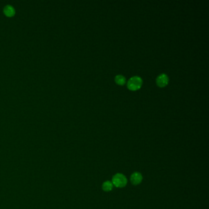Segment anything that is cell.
<instances>
[{
  "instance_id": "1",
  "label": "cell",
  "mask_w": 209,
  "mask_h": 209,
  "mask_svg": "<svg viewBox=\"0 0 209 209\" xmlns=\"http://www.w3.org/2000/svg\"><path fill=\"white\" fill-rule=\"evenodd\" d=\"M142 85V78L138 76H134L131 78L128 82L127 87L131 91H136L141 88Z\"/></svg>"
},
{
  "instance_id": "2",
  "label": "cell",
  "mask_w": 209,
  "mask_h": 209,
  "mask_svg": "<svg viewBox=\"0 0 209 209\" xmlns=\"http://www.w3.org/2000/svg\"><path fill=\"white\" fill-rule=\"evenodd\" d=\"M112 183L117 188H123L127 184V179L122 174H116L112 177Z\"/></svg>"
},
{
  "instance_id": "3",
  "label": "cell",
  "mask_w": 209,
  "mask_h": 209,
  "mask_svg": "<svg viewBox=\"0 0 209 209\" xmlns=\"http://www.w3.org/2000/svg\"><path fill=\"white\" fill-rule=\"evenodd\" d=\"M169 82V78L165 74H162L159 75L157 78V85L159 87H166Z\"/></svg>"
},
{
  "instance_id": "4",
  "label": "cell",
  "mask_w": 209,
  "mask_h": 209,
  "mask_svg": "<svg viewBox=\"0 0 209 209\" xmlns=\"http://www.w3.org/2000/svg\"><path fill=\"white\" fill-rule=\"evenodd\" d=\"M143 179V177L142 174L138 172H134L131 175L130 180L132 185H137L142 182Z\"/></svg>"
},
{
  "instance_id": "5",
  "label": "cell",
  "mask_w": 209,
  "mask_h": 209,
  "mask_svg": "<svg viewBox=\"0 0 209 209\" xmlns=\"http://www.w3.org/2000/svg\"><path fill=\"white\" fill-rule=\"evenodd\" d=\"M15 9L11 5H7L4 8V13L8 17H12L15 14Z\"/></svg>"
},
{
  "instance_id": "6",
  "label": "cell",
  "mask_w": 209,
  "mask_h": 209,
  "mask_svg": "<svg viewBox=\"0 0 209 209\" xmlns=\"http://www.w3.org/2000/svg\"><path fill=\"white\" fill-rule=\"evenodd\" d=\"M113 186L114 185H113V184L112 183V182H110V181H105L103 184L102 188H103V191H106V192H109V191H110L112 190Z\"/></svg>"
},
{
  "instance_id": "7",
  "label": "cell",
  "mask_w": 209,
  "mask_h": 209,
  "mask_svg": "<svg viewBox=\"0 0 209 209\" xmlns=\"http://www.w3.org/2000/svg\"><path fill=\"white\" fill-rule=\"evenodd\" d=\"M115 81L118 85H123L126 83V78L121 75H118L115 78Z\"/></svg>"
}]
</instances>
